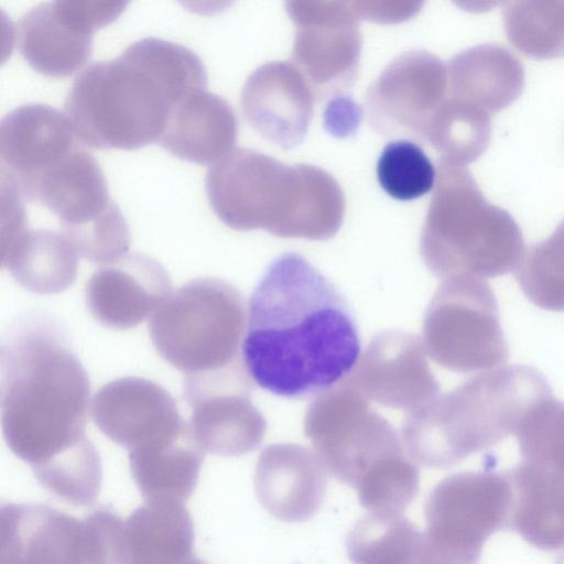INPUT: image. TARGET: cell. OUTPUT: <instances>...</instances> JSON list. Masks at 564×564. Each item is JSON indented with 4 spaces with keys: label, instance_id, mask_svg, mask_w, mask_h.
Here are the masks:
<instances>
[{
    "label": "cell",
    "instance_id": "6da1fadb",
    "mask_svg": "<svg viewBox=\"0 0 564 564\" xmlns=\"http://www.w3.org/2000/svg\"><path fill=\"white\" fill-rule=\"evenodd\" d=\"M0 356L7 445L45 489L73 506L94 503L102 465L86 434L90 383L65 335L28 315L12 325Z\"/></svg>",
    "mask_w": 564,
    "mask_h": 564
},
{
    "label": "cell",
    "instance_id": "7a4b0ae2",
    "mask_svg": "<svg viewBox=\"0 0 564 564\" xmlns=\"http://www.w3.org/2000/svg\"><path fill=\"white\" fill-rule=\"evenodd\" d=\"M243 361L262 389L284 398L318 394L344 381L360 338L337 288L303 256L274 259L249 302Z\"/></svg>",
    "mask_w": 564,
    "mask_h": 564
},
{
    "label": "cell",
    "instance_id": "3957f363",
    "mask_svg": "<svg viewBox=\"0 0 564 564\" xmlns=\"http://www.w3.org/2000/svg\"><path fill=\"white\" fill-rule=\"evenodd\" d=\"M206 85L192 50L144 37L115 59L86 66L66 96L65 115L83 144L134 150L159 142L173 109Z\"/></svg>",
    "mask_w": 564,
    "mask_h": 564
},
{
    "label": "cell",
    "instance_id": "277c9868",
    "mask_svg": "<svg viewBox=\"0 0 564 564\" xmlns=\"http://www.w3.org/2000/svg\"><path fill=\"white\" fill-rule=\"evenodd\" d=\"M304 433L326 473L368 511L401 514L416 497L420 473L399 434L347 379L310 404Z\"/></svg>",
    "mask_w": 564,
    "mask_h": 564
},
{
    "label": "cell",
    "instance_id": "5b68a950",
    "mask_svg": "<svg viewBox=\"0 0 564 564\" xmlns=\"http://www.w3.org/2000/svg\"><path fill=\"white\" fill-rule=\"evenodd\" d=\"M542 372L512 365L480 373L411 411L402 440L412 459L449 468L511 434L540 403L552 398Z\"/></svg>",
    "mask_w": 564,
    "mask_h": 564
},
{
    "label": "cell",
    "instance_id": "8992f818",
    "mask_svg": "<svg viewBox=\"0 0 564 564\" xmlns=\"http://www.w3.org/2000/svg\"><path fill=\"white\" fill-rule=\"evenodd\" d=\"M205 187L217 217L241 231L313 239L329 207L321 169L285 165L251 149H234L210 165Z\"/></svg>",
    "mask_w": 564,
    "mask_h": 564
},
{
    "label": "cell",
    "instance_id": "52a82bcc",
    "mask_svg": "<svg viewBox=\"0 0 564 564\" xmlns=\"http://www.w3.org/2000/svg\"><path fill=\"white\" fill-rule=\"evenodd\" d=\"M420 251L440 278L487 279L514 271L525 250L514 218L485 198L465 166L442 160Z\"/></svg>",
    "mask_w": 564,
    "mask_h": 564
},
{
    "label": "cell",
    "instance_id": "ba28073f",
    "mask_svg": "<svg viewBox=\"0 0 564 564\" xmlns=\"http://www.w3.org/2000/svg\"><path fill=\"white\" fill-rule=\"evenodd\" d=\"M246 326L241 293L215 278L191 280L152 315L151 341L158 354L184 376L242 366Z\"/></svg>",
    "mask_w": 564,
    "mask_h": 564
},
{
    "label": "cell",
    "instance_id": "9c48e42d",
    "mask_svg": "<svg viewBox=\"0 0 564 564\" xmlns=\"http://www.w3.org/2000/svg\"><path fill=\"white\" fill-rule=\"evenodd\" d=\"M513 502L508 470L460 471L437 482L424 507L414 564H478L486 541L510 529Z\"/></svg>",
    "mask_w": 564,
    "mask_h": 564
},
{
    "label": "cell",
    "instance_id": "30bf717a",
    "mask_svg": "<svg viewBox=\"0 0 564 564\" xmlns=\"http://www.w3.org/2000/svg\"><path fill=\"white\" fill-rule=\"evenodd\" d=\"M423 347L431 359L454 372L505 364L509 346L490 285L475 278L446 279L426 310Z\"/></svg>",
    "mask_w": 564,
    "mask_h": 564
},
{
    "label": "cell",
    "instance_id": "8fae6325",
    "mask_svg": "<svg viewBox=\"0 0 564 564\" xmlns=\"http://www.w3.org/2000/svg\"><path fill=\"white\" fill-rule=\"evenodd\" d=\"M122 1L58 0L28 11L15 25V45L37 73L63 78L89 58L94 33L124 10Z\"/></svg>",
    "mask_w": 564,
    "mask_h": 564
},
{
    "label": "cell",
    "instance_id": "7c38bea8",
    "mask_svg": "<svg viewBox=\"0 0 564 564\" xmlns=\"http://www.w3.org/2000/svg\"><path fill=\"white\" fill-rule=\"evenodd\" d=\"M183 389L192 409L189 425L205 453L238 457L261 444L267 421L250 400L248 377L184 378Z\"/></svg>",
    "mask_w": 564,
    "mask_h": 564
},
{
    "label": "cell",
    "instance_id": "4fadbf2b",
    "mask_svg": "<svg viewBox=\"0 0 564 564\" xmlns=\"http://www.w3.org/2000/svg\"><path fill=\"white\" fill-rule=\"evenodd\" d=\"M447 67L436 56L408 52L381 73L368 91L371 122L384 134L425 138L429 122L446 98Z\"/></svg>",
    "mask_w": 564,
    "mask_h": 564
},
{
    "label": "cell",
    "instance_id": "5bb4252c",
    "mask_svg": "<svg viewBox=\"0 0 564 564\" xmlns=\"http://www.w3.org/2000/svg\"><path fill=\"white\" fill-rule=\"evenodd\" d=\"M1 265L18 284L39 294L66 290L77 275L78 254L63 232L29 226L24 199L1 185Z\"/></svg>",
    "mask_w": 564,
    "mask_h": 564
},
{
    "label": "cell",
    "instance_id": "9a60e30c",
    "mask_svg": "<svg viewBox=\"0 0 564 564\" xmlns=\"http://www.w3.org/2000/svg\"><path fill=\"white\" fill-rule=\"evenodd\" d=\"M356 369L346 379L368 400L411 412L432 401L441 387L414 335L387 330L369 343Z\"/></svg>",
    "mask_w": 564,
    "mask_h": 564
},
{
    "label": "cell",
    "instance_id": "2e32d148",
    "mask_svg": "<svg viewBox=\"0 0 564 564\" xmlns=\"http://www.w3.org/2000/svg\"><path fill=\"white\" fill-rule=\"evenodd\" d=\"M96 426L129 452L165 440L185 422L172 395L140 377H124L102 386L91 401Z\"/></svg>",
    "mask_w": 564,
    "mask_h": 564
},
{
    "label": "cell",
    "instance_id": "e0dca14e",
    "mask_svg": "<svg viewBox=\"0 0 564 564\" xmlns=\"http://www.w3.org/2000/svg\"><path fill=\"white\" fill-rule=\"evenodd\" d=\"M297 25L293 58L319 86L350 79L359 58L360 33L346 2H289Z\"/></svg>",
    "mask_w": 564,
    "mask_h": 564
},
{
    "label": "cell",
    "instance_id": "ac0fdd59",
    "mask_svg": "<svg viewBox=\"0 0 564 564\" xmlns=\"http://www.w3.org/2000/svg\"><path fill=\"white\" fill-rule=\"evenodd\" d=\"M169 273L142 253H126L101 265L89 279L85 297L93 317L113 329L138 326L172 294Z\"/></svg>",
    "mask_w": 564,
    "mask_h": 564
},
{
    "label": "cell",
    "instance_id": "d6986e66",
    "mask_svg": "<svg viewBox=\"0 0 564 564\" xmlns=\"http://www.w3.org/2000/svg\"><path fill=\"white\" fill-rule=\"evenodd\" d=\"M0 564H89L84 520L46 505L3 503Z\"/></svg>",
    "mask_w": 564,
    "mask_h": 564
},
{
    "label": "cell",
    "instance_id": "ffe728a7",
    "mask_svg": "<svg viewBox=\"0 0 564 564\" xmlns=\"http://www.w3.org/2000/svg\"><path fill=\"white\" fill-rule=\"evenodd\" d=\"M313 93L300 70L290 63L271 62L257 68L241 93V106L250 126L282 148L301 143L313 116Z\"/></svg>",
    "mask_w": 564,
    "mask_h": 564
},
{
    "label": "cell",
    "instance_id": "44dd1931",
    "mask_svg": "<svg viewBox=\"0 0 564 564\" xmlns=\"http://www.w3.org/2000/svg\"><path fill=\"white\" fill-rule=\"evenodd\" d=\"M254 491L261 506L283 522H303L321 509L326 470L314 452L296 444H273L260 454Z\"/></svg>",
    "mask_w": 564,
    "mask_h": 564
},
{
    "label": "cell",
    "instance_id": "7402d4cb",
    "mask_svg": "<svg viewBox=\"0 0 564 564\" xmlns=\"http://www.w3.org/2000/svg\"><path fill=\"white\" fill-rule=\"evenodd\" d=\"M80 142L65 112L28 104L0 123L1 178L18 187Z\"/></svg>",
    "mask_w": 564,
    "mask_h": 564
},
{
    "label": "cell",
    "instance_id": "603a6c76",
    "mask_svg": "<svg viewBox=\"0 0 564 564\" xmlns=\"http://www.w3.org/2000/svg\"><path fill=\"white\" fill-rule=\"evenodd\" d=\"M508 474L513 490L510 529L543 551L564 546V469L521 459Z\"/></svg>",
    "mask_w": 564,
    "mask_h": 564
},
{
    "label": "cell",
    "instance_id": "cb8c5ba5",
    "mask_svg": "<svg viewBox=\"0 0 564 564\" xmlns=\"http://www.w3.org/2000/svg\"><path fill=\"white\" fill-rule=\"evenodd\" d=\"M236 137L237 120L230 105L202 90L173 109L158 143L184 161L214 164L234 150Z\"/></svg>",
    "mask_w": 564,
    "mask_h": 564
},
{
    "label": "cell",
    "instance_id": "d4e9b609",
    "mask_svg": "<svg viewBox=\"0 0 564 564\" xmlns=\"http://www.w3.org/2000/svg\"><path fill=\"white\" fill-rule=\"evenodd\" d=\"M447 95L495 113L511 104L524 86L521 62L505 46L480 44L452 58Z\"/></svg>",
    "mask_w": 564,
    "mask_h": 564
},
{
    "label": "cell",
    "instance_id": "484cf974",
    "mask_svg": "<svg viewBox=\"0 0 564 564\" xmlns=\"http://www.w3.org/2000/svg\"><path fill=\"white\" fill-rule=\"evenodd\" d=\"M204 455L186 423L176 434L129 452L131 476L145 501L184 502L196 487Z\"/></svg>",
    "mask_w": 564,
    "mask_h": 564
},
{
    "label": "cell",
    "instance_id": "4316f807",
    "mask_svg": "<svg viewBox=\"0 0 564 564\" xmlns=\"http://www.w3.org/2000/svg\"><path fill=\"white\" fill-rule=\"evenodd\" d=\"M193 544L194 524L180 501H145L123 523V564H184Z\"/></svg>",
    "mask_w": 564,
    "mask_h": 564
},
{
    "label": "cell",
    "instance_id": "83f0119b",
    "mask_svg": "<svg viewBox=\"0 0 564 564\" xmlns=\"http://www.w3.org/2000/svg\"><path fill=\"white\" fill-rule=\"evenodd\" d=\"M490 131L488 112L446 95L429 122L425 139L441 153L443 161L465 166L486 151Z\"/></svg>",
    "mask_w": 564,
    "mask_h": 564
},
{
    "label": "cell",
    "instance_id": "f1b7e54d",
    "mask_svg": "<svg viewBox=\"0 0 564 564\" xmlns=\"http://www.w3.org/2000/svg\"><path fill=\"white\" fill-rule=\"evenodd\" d=\"M421 538L402 514L370 512L348 533L346 550L354 564H414Z\"/></svg>",
    "mask_w": 564,
    "mask_h": 564
},
{
    "label": "cell",
    "instance_id": "f546056e",
    "mask_svg": "<svg viewBox=\"0 0 564 564\" xmlns=\"http://www.w3.org/2000/svg\"><path fill=\"white\" fill-rule=\"evenodd\" d=\"M507 35L516 47L541 58L564 53V1H514L503 10Z\"/></svg>",
    "mask_w": 564,
    "mask_h": 564
},
{
    "label": "cell",
    "instance_id": "4dcf8cb0",
    "mask_svg": "<svg viewBox=\"0 0 564 564\" xmlns=\"http://www.w3.org/2000/svg\"><path fill=\"white\" fill-rule=\"evenodd\" d=\"M436 176L430 158L410 140L389 142L377 162L381 188L398 200H412L425 195L434 186Z\"/></svg>",
    "mask_w": 564,
    "mask_h": 564
},
{
    "label": "cell",
    "instance_id": "1f68e13d",
    "mask_svg": "<svg viewBox=\"0 0 564 564\" xmlns=\"http://www.w3.org/2000/svg\"><path fill=\"white\" fill-rule=\"evenodd\" d=\"M522 460L564 469V401L540 403L514 433Z\"/></svg>",
    "mask_w": 564,
    "mask_h": 564
},
{
    "label": "cell",
    "instance_id": "d6a6232c",
    "mask_svg": "<svg viewBox=\"0 0 564 564\" xmlns=\"http://www.w3.org/2000/svg\"><path fill=\"white\" fill-rule=\"evenodd\" d=\"M84 520L89 564H123V523L111 509L101 507Z\"/></svg>",
    "mask_w": 564,
    "mask_h": 564
},
{
    "label": "cell",
    "instance_id": "836d02e7",
    "mask_svg": "<svg viewBox=\"0 0 564 564\" xmlns=\"http://www.w3.org/2000/svg\"><path fill=\"white\" fill-rule=\"evenodd\" d=\"M184 564H206V563L200 561V560H198V558H196V557H193V558H191L189 561H187Z\"/></svg>",
    "mask_w": 564,
    "mask_h": 564
},
{
    "label": "cell",
    "instance_id": "e575fe53",
    "mask_svg": "<svg viewBox=\"0 0 564 564\" xmlns=\"http://www.w3.org/2000/svg\"><path fill=\"white\" fill-rule=\"evenodd\" d=\"M554 564H564V550L563 552L557 556Z\"/></svg>",
    "mask_w": 564,
    "mask_h": 564
}]
</instances>
